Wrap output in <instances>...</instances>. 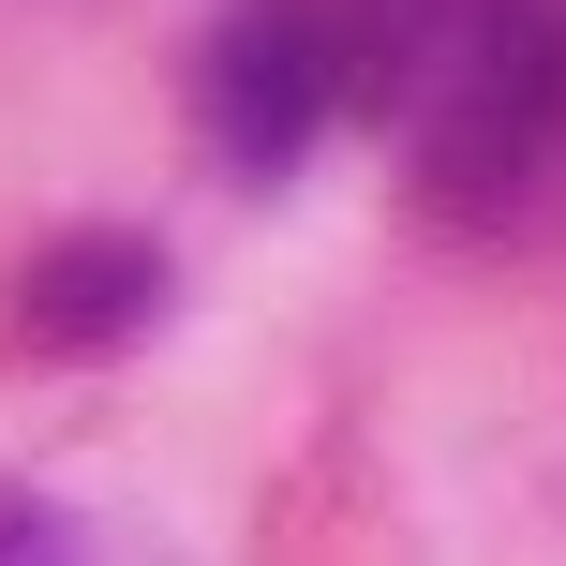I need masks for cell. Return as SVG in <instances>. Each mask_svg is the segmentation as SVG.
<instances>
[{
	"instance_id": "obj_1",
	"label": "cell",
	"mask_w": 566,
	"mask_h": 566,
	"mask_svg": "<svg viewBox=\"0 0 566 566\" xmlns=\"http://www.w3.org/2000/svg\"><path fill=\"white\" fill-rule=\"evenodd\" d=\"M373 119L402 135L432 224H537L566 179V30L552 0H358Z\"/></svg>"
},
{
	"instance_id": "obj_2",
	"label": "cell",
	"mask_w": 566,
	"mask_h": 566,
	"mask_svg": "<svg viewBox=\"0 0 566 566\" xmlns=\"http://www.w3.org/2000/svg\"><path fill=\"white\" fill-rule=\"evenodd\" d=\"M358 105H373L358 0H224L195 45V135L224 179H298Z\"/></svg>"
},
{
	"instance_id": "obj_3",
	"label": "cell",
	"mask_w": 566,
	"mask_h": 566,
	"mask_svg": "<svg viewBox=\"0 0 566 566\" xmlns=\"http://www.w3.org/2000/svg\"><path fill=\"white\" fill-rule=\"evenodd\" d=\"M149 313H165V254H149V239H60V254H30V283H15V328L45 343V358H119Z\"/></svg>"
}]
</instances>
